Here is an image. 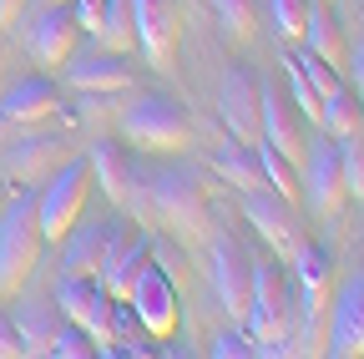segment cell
<instances>
[{"label": "cell", "instance_id": "6da1fadb", "mask_svg": "<svg viewBox=\"0 0 364 359\" xmlns=\"http://www.w3.org/2000/svg\"><path fill=\"white\" fill-rule=\"evenodd\" d=\"M147 177V203H152V223H162V228L172 238H208V188L203 177L193 167L182 162H162V167H142Z\"/></svg>", "mask_w": 364, "mask_h": 359}, {"label": "cell", "instance_id": "7a4b0ae2", "mask_svg": "<svg viewBox=\"0 0 364 359\" xmlns=\"http://www.w3.org/2000/svg\"><path fill=\"white\" fill-rule=\"evenodd\" d=\"M41 218H36V188H21L0 208V299L26 289L41 258Z\"/></svg>", "mask_w": 364, "mask_h": 359}, {"label": "cell", "instance_id": "3957f363", "mask_svg": "<svg viewBox=\"0 0 364 359\" xmlns=\"http://www.w3.org/2000/svg\"><path fill=\"white\" fill-rule=\"evenodd\" d=\"M294 294H289V263L279 258H253V289H248V309H243V329L273 354L289 334H294Z\"/></svg>", "mask_w": 364, "mask_h": 359}, {"label": "cell", "instance_id": "277c9868", "mask_svg": "<svg viewBox=\"0 0 364 359\" xmlns=\"http://www.w3.org/2000/svg\"><path fill=\"white\" fill-rule=\"evenodd\" d=\"M122 137L132 147H147V152H177L182 142L193 137V117L182 112L172 97L147 92V97H136L122 112Z\"/></svg>", "mask_w": 364, "mask_h": 359}, {"label": "cell", "instance_id": "5b68a950", "mask_svg": "<svg viewBox=\"0 0 364 359\" xmlns=\"http://www.w3.org/2000/svg\"><path fill=\"white\" fill-rule=\"evenodd\" d=\"M86 193H91V167H86V157L61 162L51 177H46V188H36V218H41V238H46V243H61V238H66V228L81 218Z\"/></svg>", "mask_w": 364, "mask_h": 359}, {"label": "cell", "instance_id": "8992f818", "mask_svg": "<svg viewBox=\"0 0 364 359\" xmlns=\"http://www.w3.org/2000/svg\"><path fill=\"white\" fill-rule=\"evenodd\" d=\"M208 279H213L218 304L233 314V319H243L248 289H253V253L243 248V238H233V233H213V243H208Z\"/></svg>", "mask_w": 364, "mask_h": 359}, {"label": "cell", "instance_id": "52a82bcc", "mask_svg": "<svg viewBox=\"0 0 364 359\" xmlns=\"http://www.w3.org/2000/svg\"><path fill=\"white\" fill-rule=\"evenodd\" d=\"M127 309H132V319L142 324L152 339H167L177 329V284L167 279V268H157V258H147L142 274L132 279Z\"/></svg>", "mask_w": 364, "mask_h": 359}, {"label": "cell", "instance_id": "ba28073f", "mask_svg": "<svg viewBox=\"0 0 364 359\" xmlns=\"http://www.w3.org/2000/svg\"><path fill=\"white\" fill-rule=\"evenodd\" d=\"M112 304H117V299H112L97 279H61V284H56V309H61V319L81 324L91 339H97V354L117 339Z\"/></svg>", "mask_w": 364, "mask_h": 359}, {"label": "cell", "instance_id": "9c48e42d", "mask_svg": "<svg viewBox=\"0 0 364 359\" xmlns=\"http://www.w3.org/2000/svg\"><path fill=\"white\" fill-rule=\"evenodd\" d=\"M299 198L314 218H334L344 203V162H339V142H318L309 147L304 167H299Z\"/></svg>", "mask_w": 364, "mask_h": 359}, {"label": "cell", "instance_id": "30bf717a", "mask_svg": "<svg viewBox=\"0 0 364 359\" xmlns=\"http://www.w3.org/2000/svg\"><path fill=\"white\" fill-rule=\"evenodd\" d=\"M258 142L279 147V152H284V157H294L299 167H304V157H309V132H304V117H299L294 97L284 92V86H273V81H263V97H258Z\"/></svg>", "mask_w": 364, "mask_h": 359}, {"label": "cell", "instance_id": "8fae6325", "mask_svg": "<svg viewBox=\"0 0 364 359\" xmlns=\"http://www.w3.org/2000/svg\"><path fill=\"white\" fill-rule=\"evenodd\" d=\"M324 354L364 359V268H354L349 284L334 294V309L324 314Z\"/></svg>", "mask_w": 364, "mask_h": 359}, {"label": "cell", "instance_id": "7c38bea8", "mask_svg": "<svg viewBox=\"0 0 364 359\" xmlns=\"http://www.w3.org/2000/svg\"><path fill=\"white\" fill-rule=\"evenodd\" d=\"M258 97H263V81L248 66H228L223 86H218V117L228 127V137L238 142H258Z\"/></svg>", "mask_w": 364, "mask_h": 359}, {"label": "cell", "instance_id": "4fadbf2b", "mask_svg": "<svg viewBox=\"0 0 364 359\" xmlns=\"http://www.w3.org/2000/svg\"><path fill=\"white\" fill-rule=\"evenodd\" d=\"M31 31H26V51L36 66H66V56L76 51V11L71 6H36L26 11Z\"/></svg>", "mask_w": 364, "mask_h": 359}, {"label": "cell", "instance_id": "5bb4252c", "mask_svg": "<svg viewBox=\"0 0 364 359\" xmlns=\"http://www.w3.org/2000/svg\"><path fill=\"white\" fill-rule=\"evenodd\" d=\"M243 218L258 228V238L273 248V253H294V243H299V208H294V198H284V193H273V188H248L243 193Z\"/></svg>", "mask_w": 364, "mask_h": 359}, {"label": "cell", "instance_id": "9a60e30c", "mask_svg": "<svg viewBox=\"0 0 364 359\" xmlns=\"http://www.w3.org/2000/svg\"><path fill=\"white\" fill-rule=\"evenodd\" d=\"M132 41L142 46L147 66L167 71L177 56V0H132Z\"/></svg>", "mask_w": 364, "mask_h": 359}, {"label": "cell", "instance_id": "2e32d148", "mask_svg": "<svg viewBox=\"0 0 364 359\" xmlns=\"http://www.w3.org/2000/svg\"><path fill=\"white\" fill-rule=\"evenodd\" d=\"M86 167H91V177L102 183V193L117 203V208H127L132 203V193L142 188V162H136L122 142H91V152H86Z\"/></svg>", "mask_w": 364, "mask_h": 359}, {"label": "cell", "instance_id": "e0dca14e", "mask_svg": "<svg viewBox=\"0 0 364 359\" xmlns=\"http://www.w3.org/2000/svg\"><path fill=\"white\" fill-rule=\"evenodd\" d=\"M51 112H61V86L51 76H21L0 92V117L11 127H36Z\"/></svg>", "mask_w": 364, "mask_h": 359}, {"label": "cell", "instance_id": "ac0fdd59", "mask_svg": "<svg viewBox=\"0 0 364 359\" xmlns=\"http://www.w3.org/2000/svg\"><path fill=\"white\" fill-rule=\"evenodd\" d=\"M66 81L76 92H97V97H112V92H127L132 86V66L122 61V51H71L66 56Z\"/></svg>", "mask_w": 364, "mask_h": 359}, {"label": "cell", "instance_id": "d6986e66", "mask_svg": "<svg viewBox=\"0 0 364 359\" xmlns=\"http://www.w3.org/2000/svg\"><path fill=\"white\" fill-rule=\"evenodd\" d=\"M16 299V309H11V324H16V334H21V344H26V354H46V344H51V334L61 329V309H56V299H46V294H11Z\"/></svg>", "mask_w": 364, "mask_h": 359}, {"label": "cell", "instance_id": "ffe728a7", "mask_svg": "<svg viewBox=\"0 0 364 359\" xmlns=\"http://www.w3.org/2000/svg\"><path fill=\"white\" fill-rule=\"evenodd\" d=\"M61 279H97V263L107 248V218H91V223H71L66 238H61Z\"/></svg>", "mask_w": 364, "mask_h": 359}, {"label": "cell", "instance_id": "44dd1931", "mask_svg": "<svg viewBox=\"0 0 364 359\" xmlns=\"http://www.w3.org/2000/svg\"><path fill=\"white\" fill-rule=\"evenodd\" d=\"M61 162H66V157H61V142H56V137H31V142H21V147H11L6 172L16 177V183L36 188V183H46Z\"/></svg>", "mask_w": 364, "mask_h": 359}, {"label": "cell", "instance_id": "7402d4cb", "mask_svg": "<svg viewBox=\"0 0 364 359\" xmlns=\"http://www.w3.org/2000/svg\"><path fill=\"white\" fill-rule=\"evenodd\" d=\"M213 172L228 177V188H263V162H258V142H238L228 137L223 147H213Z\"/></svg>", "mask_w": 364, "mask_h": 359}, {"label": "cell", "instance_id": "603a6c76", "mask_svg": "<svg viewBox=\"0 0 364 359\" xmlns=\"http://www.w3.org/2000/svg\"><path fill=\"white\" fill-rule=\"evenodd\" d=\"M299 41L314 56H324L329 66L344 61V31H339V21H334V11L324 6V0H309V16H304V36Z\"/></svg>", "mask_w": 364, "mask_h": 359}, {"label": "cell", "instance_id": "cb8c5ba5", "mask_svg": "<svg viewBox=\"0 0 364 359\" xmlns=\"http://www.w3.org/2000/svg\"><path fill=\"white\" fill-rule=\"evenodd\" d=\"M318 127L329 132L334 142H349V137H364V102L349 92V86H339V92L324 97V112H318Z\"/></svg>", "mask_w": 364, "mask_h": 359}, {"label": "cell", "instance_id": "d4e9b609", "mask_svg": "<svg viewBox=\"0 0 364 359\" xmlns=\"http://www.w3.org/2000/svg\"><path fill=\"white\" fill-rule=\"evenodd\" d=\"M258 162H263V188H273V193H284V198L299 203V162L284 157L279 147H268V142H258Z\"/></svg>", "mask_w": 364, "mask_h": 359}, {"label": "cell", "instance_id": "484cf974", "mask_svg": "<svg viewBox=\"0 0 364 359\" xmlns=\"http://www.w3.org/2000/svg\"><path fill=\"white\" fill-rule=\"evenodd\" d=\"M289 61L304 71V81L314 86V92L318 97H329V92H339V86H344V76H339V66H329L324 56H314L309 46H304V41H294V46H289Z\"/></svg>", "mask_w": 364, "mask_h": 359}, {"label": "cell", "instance_id": "4316f807", "mask_svg": "<svg viewBox=\"0 0 364 359\" xmlns=\"http://www.w3.org/2000/svg\"><path fill=\"white\" fill-rule=\"evenodd\" d=\"M97 41H102L107 51H127V46H136V41H132V0H107L102 26H97Z\"/></svg>", "mask_w": 364, "mask_h": 359}, {"label": "cell", "instance_id": "83f0119b", "mask_svg": "<svg viewBox=\"0 0 364 359\" xmlns=\"http://www.w3.org/2000/svg\"><path fill=\"white\" fill-rule=\"evenodd\" d=\"M213 16L233 41H248L258 26V0H213Z\"/></svg>", "mask_w": 364, "mask_h": 359}, {"label": "cell", "instance_id": "f1b7e54d", "mask_svg": "<svg viewBox=\"0 0 364 359\" xmlns=\"http://www.w3.org/2000/svg\"><path fill=\"white\" fill-rule=\"evenodd\" d=\"M46 354H56V359H91L97 354V339H91L81 324L61 319V329L51 334V344H46Z\"/></svg>", "mask_w": 364, "mask_h": 359}, {"label": "cell", "instance_id": "f546056e", "mask_svg": "<svg viewBox=\"0 0 364 359\" xmlns=\"http://www.w3.org/2000/svg\"><path fill=\"white\" fill-rule=\"evenodd\" d=\"M339 162H344V198L364 203V137L339 142Z\"/></svg>", "mask_w": 364, "mask_h": 359}, {"label": "cell", "instance_id": "4dcf8cb0", "mask_svg": "<svg viewBox=\"0 0 364 359\" xmlns=\"http://www.w3.org/2000/svg\"><path fill=\"white\" fill-rule=\"evenodd\" d=\"M273 6V31H279L289 46L304 36V16H309V0H268Z\"/></svg>", "mask_w": 364, "mask_h": 359}, {"label": "cell", "instance_id": "1f68e13d", "mask_svg": "<svg viewBox=\"0 0 364 359\" xmlns=\"http://www.w3.org/2000/svg\"><path fill=\"white\" fill-rule=\"evenodd\" d=\"M208 354H218V359H248V354H268L248 329L243 334H233V329H223V334H213V349Z\"/></svg>", "mask_w": 364, "mask_h": 359}, {"label": "cell", "instance_id": "d6a6232c", "mask_svg": "<svg viewBox=\"0 0 364 359\" xmlns=\"http://www.w3.org/2000/svg\"><path fill=\"white\" fill-rule=\"evenodd\" d=\"M21 354H26V344H21L16 324H11V314L0 309V359H21Z\"/></svg>", "mask_w": 364, "mask_h": 359}, {"label": "cell", "instance_id": "836d02e7", "mask_svg": "<svg viewBox=\"0 0 364 359\" xmlns=\"http://www.w3.org/2000/svg\"><path fill=\"white\" fill-rule=\"evenodd\" d=\"M31 11V0H0V31H16Z\"/></svg>", "mask_w": 364, "mask_h": 359}, {"label": "cell", "instance_id": "e575fe53", "mask_svg": "<svg viewBox=\"0 0 364 359\" xmlns=\"http://www.w3.org/2000/svg\"><path fill=\"white\" fill-rule=\"evenodd\" d=\"M349 81H354V97L364 102V36L354 41V51H349Z\"/></svg>", "mask_w": 364, "mask_h": 359}, {"label": "cell", "instance_id": "d590c367", "mask_svg": "<svg viewBox=\"0 0 364 359\" xmlns=\"http://www.w3.org/2000/svg\"><path fill=\"white\" fill-rule=\"evenodd\" d=\"M6 61H11V51H6V31H0V76H6Z\"/></svg>", "mask_w": 364, "mask_h": 359}, {"label": "cell", "instance_id": "8d00e7d4", "mask_svg": "<svg viewBox=\"0 0 364 359\" xmlns=\"http://www.w3.org/2000/svg\"><path fill=\"white\" fill-rule=\"evenodd\" d=\"M36 6H71V0H31V11H36Z\"/></svg>", "mask_w": 364, "mask_h": 359}, {"label": "cell", "instance_id": "74e56055", "mask_svg": "<svg viewBox=\"0 0 364 359\" xmlns=\"http://www.w3.org/2000/svg\"><path fill=\"white\" fill-rule=\"evenodd\" d=\"M0 208H6V193H0Z\"/></svg>", "mask_w": 364, "mask_h": 359}]
</instances>
